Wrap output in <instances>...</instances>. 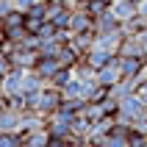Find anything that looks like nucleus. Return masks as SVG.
<instances>
[{
  "mask_svg": "<svg viewBox=\"0 0 147 147\" xmlns=\"http://www.w3.org/2000/svg\"><path fill=\"white\" fill-rule=\"evenodd\" d=\"M144 61L136 56H119V72L122 78H144Z\"/></svg>",
  "mask_w": 147,
  "mask_h": 147,
  "instance_id": "1",
  "label": "nucleus"
},
{
  "mask_svg": "<svg viewBox=\"0 0 147 147\" xmlns=\"http://www.w3.org/2000/svg\"><path fill=\"white\" fill-rule=\"evenodd\" d=\"M22 78H25V69H11V72L3 75V94L6 97H17L22 94Z\"/></svg>",
  "mask_w": 147,
  "mask_h": 147,
  "instance_id": "2",
  "label": "nucleus"
},
{
  "mask_svg": "<svg viewBox=\"0 0 147 147\" xmlns=\"http://www.w3.org/2000/svg\"><path fill=\"white\" fill-rule=\"evenodd\" d=\"M69 31L83 33V31H94V17L86 8H72V20H69Z\"/></svg>",
  "mask_w": 147,
  "mask_h": 147,
  "instance_id": "3",
  "label": "nucleus"
},
{
  "mask_svg": "<svg viewBox=\"0 0 147 147\" xmlns=\"http://www.w3.org/2000/svg\"><path fill=\"white\" fill-rule=\"evenodd\" d=\"M122 81V72H119V56L111 61V64H106L103 69H97V83L100 86H114V83H119Z\"/></svg>",
  "mask_w": 147,
  "mask_h": 147,
  "instance_id": "4",
  "label": "nucleus"
},
{
  "mask_svg": "<svg viewBox=\"0 0 147 147\" xmlns=\"http://www.w3.org/2000/svg\"><path fill=\"white\" fill-rule=\"evenodd\" d=\"M117 56H136V58H147V50L142 47V39L139 36H131V33H125L122 45L117 50Z\"/></svg>",
  "mask_w": 147,
  "mask_h": 147,
  "instance_id": "5",
  "label": "nucleus"
},
{
  "mask_svg": "<svg viewBox=\"0 0 147 147\" xmlns=\"http://www.w3.org/2000/svg\"><path fill=\"white\" fill-rule=\"evenodd\" d=\"M61 69V64H58V58H50V56H39V61H36V67H33V72L39 75L42 81H53V75Z\"/></svg>",
  "mask_w": 147,
  "mask_h": 147,
  "instance_id": "6",
  "label": "nucleus"
},
{
  "mask_svg": "<svg viewBox=\"0 0 147 147\" xmlns=\"http://www.w3.org/2000/svg\"><path fill=\"white\" fill-rule=\"evenodd\" d=\"M83 58H86V61H89L94 69H103L106 64H111V61L117 58V53H111V50H103V47H92Z\"/></svg>",
  "mask_w": 147,
  "mask_h": 147,
  "instance_id": "7",
  "label": "nucleus"
},
{
  "mask_svg": "<svg viewBox=\"0 0 147 147\" xmlns=\"http://www.w3.org/2000/svg\"><path fill=\"white\" fill-rule=\"evenodd\" d=\"M122 28V22L117 20L114 11H106V14L94 17V33H108V31H119Z\"/></svg>",
  "mask_w": 147,
  "mask_h": 147,
  "instance_id": "8",
  "label": "nucleus"
},
{
  "mask_svg": "<svg viewBox=\"0 0 147 147\" xmlns=\"http://www.w3.org/2000/svg\"><path fill=\"white\" fill-rule=\"evenodd\" d=\"M111 11L117 14V20H119V22H128V20L139 11V3H133V0H114Z\"/></svg>",
  "mask_w": 147,
  "mask_h": 147,
  "instance_id": "9",
  "label": "nucleus"
},
{
  "mask_svg": "<svg viewBox=\"0 0 147 147\" xmlns=\"http://www.w3.org/2000/svg\"><path fill=\"white\" fill-rule=\"evenodd\" d=\"M122 31L131 33V36H139V33L147 31V14H142V11H136V14L128 20V22H122Z\"/></svg>",
  "mask_w": 147,
  "mask_h": 147,
  "instance_id": "10",
  "label": "nucleus"
},
{
  "mask_svg": "<svg viewBox=\"0 0 147 147\" xmlns=\"http://www.w3.org/2000/svg\"><path fill=\"white\" fill-rule=\"evenodd\" d=\"M58 64H61V67H69V69H72V67L75 64H78V61H81V53H78V50H75L72 47V45H69V42H67V45H64V47H61V50H58Z\"/></svg>",
  "mask_w": 147,
  "mask_h": 147,
  "instance_id": "11",
  "label": "nucleus"
},
{
  "mask_svg": "<svg viewBox=\"0 0 147 147\" xmlns=\"http://www.w3.org/2000/svg\"><path fill=\"white\" fill-rule=\"evenodd\" d=\"M75 78V72L72 69H69V67H61V69H58L56 75H53V81H50V86H56V89H64L67 83L72 81Z\"/></svg>",
  "mask_w": 147,
  "mask_h": 147,
  "instance_id": "12",
  "label": "nucleus"
},
{
  "mask_svg": "<svg viewBox=\"0 0 147 147\" xmlns=\"http://www.w3.org/2000/svg\"><path fill=\"white\" fill-rule=\"evenodd\" d=\"M61 47H64V42H58V39H45V42L39 45V56H50V58H56Z\"/></svg>",
  "mask_w": 147,
  "mask_h": 147,
  "instance_id": "13",
  "label": "nucleus"
},
{
  "mask_svg": "<svg viewBox=\"0 0 147 147\" xmlns=\"http://www.w3.org/2000/svg\"><path fill=\"white\" fill-rule=\"evenodd\" d=\"M45 22H47V20H42V17H31V14H25V31L33 33V36L39 33V28H42Z\"/></svg>",
  "mask_w": 147,
  "mask_h": 147,
  "instance_id": "14",
  "label": "nucleus"
},
{
  "mask_svg": "<svg viewBox=\"0 0 147 147\" xmlns=\"http://www.w3.org/2000/svg\"><path fill=\"white\" fill-rule=\"evenodd\" d=\"M8 108H11V97H6V94L0 92V114H3V111H8Z\"/></svg>",
  "mask_w": 147,
  "mask_h": 147,
  "instance_id": "15",
  "label": "nucleus"
},
{
  "mask_svg": "<svg viewBox=\"0 0 147 147\" xmlns=\"http://www.w3.org/2000/svg\"><path fill=\"white\" fill-rule=\"evenodd\" d=\"M33 3H36V0H14V6L20 8V11H28V8H31Z\"/></svg>",
  "mask_w": 147,
  "mask_h": 147,
  "instance_id": "16",
  "label": "nucleus"
},
{
  "mask_svg": "<svg viewBox=\"0 0 147 147\" xmlns=\"http://www.w3.org/2000/svg\"><path fill=\"white\" fill-rule=\"evenodd\" d=\"M139 39H142V47L147 50V31H144V33H139Z\"/></svg>",
  "mask_w": 147,
  "mask_h": 147,
  "instance_id": "17",
  "label": "nucleus"
},
{
  "mask_svg": "<svg viewBox=\"0 0 147 147\" xmlns=\"http://www.w3.org/2000/svg\"><path fill=\"white\" fill-rule=\"evenodd\" d=\"M0 33H3V17H0Z\"/></svg>",
  "mask_w": 147,
  "mask_h": 147,
  "instance_id": "18",
  "label": "nucleus"
},
{
  "mask_svg": "<svg viewBox=\"0 0 147 147\" xmlns=\"http://www.w3.org/2000/svg\"><path fill=\"white\" fill-rule=\"evenodd\" d=\"M144 78H147V61H144Z\"/></svg>",
  "mask_w": 147,
  "mask_h": 147,
  "instance_id": "19",
  "label": "nucleus"
},
{
  "mask_svg": "<svg viewBox=\"0 0 147 147\" xmlns=\"http://www.w3.org/2000/svg\"><path fill=\"white\" fill-rule=\"evenodd\" d=\"M142 147H147V139H144V144H142Z\"/></svg>",
  "mask_w": 147,
  "mask_h": 147,
  "instance_id": "20",
  "label": "nucleus"
},
{
  "mask_svg": "<svg viewBox=\"0 0 147 147\" xmlns=\"http://www.w3.org/2000/svg\"><path fill=\"white\" fill-rule=\"evenodd\" d=\"M20 147H28V144H20Z\"/></svg>",
  "mask_w": 147,
  "mask_h": 147,
  "instance_id": "21",
  "label": "nucleus"
}]
</instances>
